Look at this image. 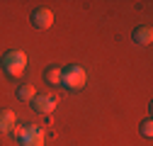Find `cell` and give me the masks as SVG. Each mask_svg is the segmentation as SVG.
Segmentation results:
<instances>
[{
  "label": "cell",
  "instance_id": "6da1fadb",
  "mask_svg": "<svg viewBox=\"0 0 153 146\" xmlns=\"http://www.w3.org/2000/svg\"><path fill=\"white\" fill-rule=\"evenodd\" d=\"M27 68V54L20 49H12L3 56V71L7 73L10 78H20Z\"/></svg>",
  "mask_w": 153,
  "mask_h": 146
},
{
  "label": "cell",
  "instance_id": "7a4b0ae2",
  "mask_svg": "<svg viewBox=\"0 0 153 146\" xmlns=\"http://www.w3.org/2000/svg\"><path fill=\"white\" fill-rule=\"evenodd\" d=\"M61 73H63L61 76V85L68 88V90H80L85 85V80H88V73L80 66H66Z\"/></svg>",
  "mask_w": 153,
  "mask_h": 146
},
{
  "label": "cell",
  "instance_id": "3957f363",
  "mask_svg": "<svg viewBox=\"0 0 153 146\" xmlns=\"http://www.w3.org/2000/svg\"><path fill=\"white\" fill-rule=\"evenodd\" d=\"M56 105H59V100H56L53 95H36V98L32 100L34 112H39V115H49V112H53Z\"/></svg>",
  "mask_w": 153,
  "mask_h": 146
},
{
  "label": "cell",
  "instance_id": "277c9868",
  "mask_svg": "<svg viewBox=\"0 0 153 146\" xmlns=\"http://www.w3.org/2000/svg\"><path fill=\"white\" fill-rule=\"evenodd\" d=\"M32 25H34L36 29H49V27L53 25V12L46 10V7H36V10L32 12Z\"/></svg>",
  "mask_w": 153,
  "mask_h": 146
},
{
  "label": "cell",
  "instance_id": "5b68a950",
  "mask_svg": "<svg viewBox=\"0 0 153 146\" xmlns=\"http://www.w3.org/2000/svg\"><path fill=\"white\" fill-rule=\"evenodd\" d=\"M20 146H44V132L36 124L27 127V134L20 139Z\"/></svg>",
  "mask_w": 153,
  "mask_h": 146
},
{
  "label": "cell",
  "instance_id": "8992f818",
  "mask_svg": "<svg viewBox=\"0 0 153 146\" xmlns=\"http://www.w3.org/2000/svg\"><path fill=\"white\" fill-rule=\"evenodd\" d=\"M15 124H17V117H15L12 110H0V134L12 132Z\"/></svg>",
  "mask_w": 153,
  "mask_h": 146
},
{
  "label": "cell",
  "instance_id": "52a82bcc",
  "mask_svg": "<svg viewBox=\"0 0 153 146\" xmlns=\"http://www.w3.org/2000/svg\"><path fill=\"white\" fill-rule=\"evenodd\" d=\"M134 42H136V44H141V46H148L151 42H153V29L151 27H136V29H134Z\"/></svg>",
  "mask_w": 153,
  "mask_h": 146
},
{
  "label": "cell",
  "instance_id": "ba28073f",
  "mask_svg": "<svg viewBox=\"0 0 153 146\" xmlns=\"http://www.w3.org/2000/svg\"><path fill=\"white\" fill-rule=\"evenodd\" d=\"M44 76H46V83H49V85L59 88V85H61V76H63V73H61V68H59V66H49Z\"/></svg>",
  "mask_w": 153,
  "mask_h": 146
},
{
  "label": "cell",
  "instance_id": "9c48e42d",
  "mask_svg": "<svg viewBox=\"0 0 153 146\" xmlns=\"http://www.w3.org/2000/svg\"><path fill=\"white\" fill-rule=\"evenodd\" d=\"M17 98H20V100H25V102H32V100L36 98V90H34V85H32V83L20 85V88H17Z\"/></svg>",
  "mask_w": 153,
  "mask_h": 146
},
{
  "label": "cell",
  "instance_id": "30bf717a",
  "mask_svg": "<svg viewBox=\"0 0 153 146\" xmlns=\"http://www.w3.org/2000/svg\"><path fill=\"white\" fill-rule=\"evenodd\" d=\"M141 136H146V139L153 136V122H151V119H146V122L141 124Z\"/></svg>",
  "mask_w": 153,
  "mask_h": 146
}]
</instances>
